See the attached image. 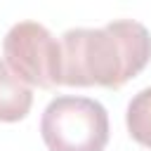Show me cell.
<instances>
[{
    "label": "cell",
    "mask_w": 151,
    "mask_h": 151,
    "mask_svg": "<svg viewBox=\"0 0 151 151\" xmlns=\"http://www.w3.org/2000/svg\"><path fill=\"white\" fill-rule=\"evenodd\" d=\"M61 85L123 87L151 59V35L132 19L104 28H68L61 35Z\"/></svg>",
    "instance_id": "cell-1"
},
{
    "label": "cell",
    "mask_w": 151,
    "mask_h": 151,
    "mask_svg": "<svg viewBox=\"0 0 151 151\" xmlns=\"http://www.w3.org/2000/svg\"><path fill=\"white\" fill-rule=\"evenodd\" d=\"M40 134L50 151H104L109 113L94 99L61 94L45 106Z\"/></svg>",
    "instance_id": "cell-2"
},
{
    "label": "cell",
    "mask_w": 151,
    "mask_h": 151,
    "mask_svg": "<svg viewBox=\"0 0 151 151\" xmlns=\"http://www.w3.org/2000/svg\"><path fill=\"white\" fill-rule=\"evenodd\" d=\"M7 66L28 85H61V42L38 21L14 24L2 42Z\"/></svg>",
    "instance_id": "cell-3"
},
{
    "label": "cell",
    "mask_w": 151,
    "mask_h": 151,
    "mask_svg": "<svg viewBox=\"0 0 151 151\" xmlns=\"http://www.w3.org/2000/svg\"><path fill=\"white\" fill-rule=\"evenodd\" d=\"M33 104V92L26 80H21L7 61H0V120L17 123L26 118Z\"/></svg>",
    "instance_id": "cell-4"
},
{
    "label": "cell",
    "mask_w": 151,
    "mask_h": 151,
    "mask_svg": "<svg viewBox=\"0 0 151 151\" xmlns=\"http://www.w3.org/2000/svg\"><path fill=\"white\" fill-rule=\"evenodd\" d=\"M127 130L134 142L151 149V87L139 90L127 104Z\"/></svg>",
    "instance_id": "cell-5"
}]
</instances>
